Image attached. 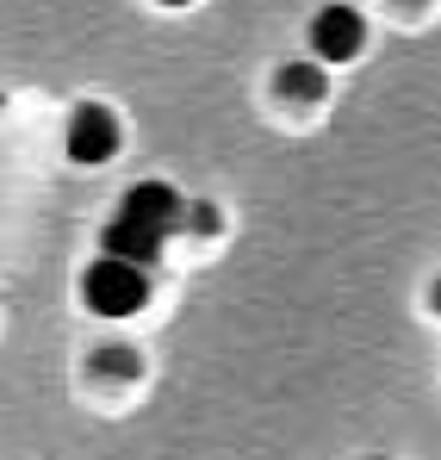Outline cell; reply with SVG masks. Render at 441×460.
<instances>
[{
    "mask_svg": "<svg viewBox=\"0 0 441 460\" xmlns=\"http://www.w3.org/2000/svg\"><path fill=\"white\" fill-rule=\"evenodd\" d=\"M81 299L100 317H131L149 305V268L137 261H119V255H100L87 274H81Z\"/></svg>",
    "mask_w": 441,
    "mask_h": 460,
    "instance_id": "obj_1",
    "label": "cell"
},
{
    "mask_svg": "<svg viewBox=\"0 0 441 460\" xmlns=\"http://www.w3.org/2000/svg\"><path fill=\"white\" fill-rule=\"evenodd\" d=\"M311 50H317V63H355L367 50V19L355 6H342V0L323 6L311 19Z\"/></svg>",
    "mask_w": 441,
    "mask_h": 460,
    "instance_id": "obj_2",
    "label": "cell"
},
{
    "mask_svg": "<svg viewBox=\"0 0 441 460\" xmlns=\"http://www.w3.org/2000/svg\"><path fill=\"white\" fill-rule=\"evenodd\" d=\"M181 212H187V199H181L168 181H137V187H125V199H119V218L155 230V236H174V230H181Z\"/></svg>",
    "mask_w": 441,
    "mask_h": 460,
    "instance_id": "obj_3",
    "label": "cell"
},
{
    "mask_svg": "<svg viewBox=\"0 0 441 460\" xmlns=\"http://www.w3.org/2000/svg\"><path fill=\"white\" fill-rule=\"evenodd\" d=\"M69 155H75V162H112V155H119V119H112V106H100V100L75 106Z\"/></svg>",
    "mask_w": 441,
    "mask_h": 460,
    "instance_id": "obj_4",
    "label": "cell"
},
{
    "mask_svg": "<svg viewBox=\"0 0 441 460\" xmlns=\"http://www.w3.org/2000/svg\"><path fill=\"white\" fill-rule=\"evenodd\" d=\"M162 243H168V236H155V230L131 225V218H112V225H106V236H100V249H106V255H119V261H137V268H155Z\"/></svg>",
    "mask_w": 441,
    "mask_h": 460,
    "instance_id": "obj_5",
    "label": "cell"
},
{
    "mask_svg": "<svg viewBox=\"0 0 441 460\" xmlns=\"http://www.w3.org/2000/svg\"><path fill=\"white\" fill-rule=\"evenodd\" d=\"M274 87H280V100L311 106V100H323V63H317V57H311V63H287V69L274 75Z\"/></svg>",
    "mask_w": 441,
    "mask_h": 460,
    "instance_id": "obj_6",
    "label": "cell"
},
{
    "mask_svg": "<svg viewBox=\"0 0 441 460\" xmlns=\"http://www.w3.org/2000/svg\"><path fill=\"white\" fill-rule=\"evenodd\" d=\"M93 367L112 374V380H131V374H137V355H131V342H106V349L93 355Z\"/></svg>",
    "mask_w": 441,
    "mask_h": 460,
    "instance_id": "obj_7",
    "label": "cell"
},
{
    "mask_svg": "<svg viewBox=\"0 0 441 460\" xmlns=\"http://www.w3.org/2000/svg\"><path fill=\"white\" fill-rule=\"evenodd\" d=\"M168 6H187V0H168Z\"/></svg>",
    "mask_w": 441,
    "mask_h": 460,
    "instance_id": "obj_8",
    "label": "cell"
},
{
    "mask_svg": "<svg viewBox=\"0 0 441 460\" xmlns=\"http://www.w3.org/2000/svg\"><path fill=\"white\" fill-rule=\"evenodd\" d=\"M410 6H423V0H410Z\"/></svg>",
    "mask_w": 441,
    "mask_h": 460,
    "instance_id": "obj_9",
    "label": "cell"
}]
</instances>
